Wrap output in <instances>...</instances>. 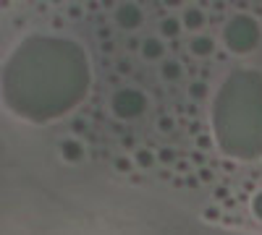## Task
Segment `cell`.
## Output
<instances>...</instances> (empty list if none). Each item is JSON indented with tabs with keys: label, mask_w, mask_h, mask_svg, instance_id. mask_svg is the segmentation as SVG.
I'll list each match as a JSON object with an SVG mask.
<instances>
[{
	"label": "cell",
	"mask_w": 262,
	"mask_h": 235,
	"mask_svg": "<svg viewBox=\"0 0 262 235\" xmlns=\"http://www.w3.org/2000/svg\"><path fill=\"white\" fill-rule=\"evenodd\" d=\"M144 108H147V99L137 89H121L113 97V113L118 118H137L144 113Z\"/></svg>",
	"instance_id": "1"
},
{
	"label": "cell",
	"mask_w": 262,
	"mask_h": 235,
	"mask_svg": "<svg viewBox=\"0 0 262 235\" xmlns=\"http://www.w3.org/2000/svg\"><path fill=\"white\" fill-rule=\"evenodd\" d=\"M247 18H236V21H231V27L226 29V39H228V45L231 42H236V37H238V45H236V53H247V50H252L254 47V39L259 37V32L257 29H252V32H247Z\"/></svg>",
	"instance_id": "2"
},
{
	"label": "cell",
	"mask_w": 262,
	"mask_h": 235,
	"mask_svg": "<svg viewBox=\"0 0 262 235\" xmlns=\"http://www.w3.org/2000/svg\"><path fill=\"white\" fill-rule=\"evenodd\" d=\"M116 21H118V27H123V29H137V27H142V11L137 6L126 3V6H121L116 11Z\"/></svg>",
	"instance_id": "3"
},
{
	"label": "cell",
	"mask_w": 262,
	"mask_h": 235,
	"mask_svg": "<svg viewBox=\"0 0 262 235\" xmlns=\"http://www.w3.org/2000/svg\"><path fill=\"white\" fill-rule=\"evenodd\" d=\"M60 154H63V160H69V162H79V160L84 157V149H81L79 141L66 139V141L60 144Z\"/></svg>",
	"instance_id": "4"
},
{
	"label": "cell",
	"mask_w": 262,
	"mask_h": 235,
	"mask_svg": "<svg viewBox=\"0 0 262 235\" xmlns=\"http://www.w3.org/2000/svg\"><path fill=\"white\" fill-rule=\"evenodd\" d=\"M184 27L186 29H202L205 27V13L200 11V8H186L184 11Z\"/></svg>",
	"instance_id": "5"
},
{
	"label": "cell",
	"mask_w": 262,
	"mask_h": 235,
	"mask_svg": "<svg viewBox=\"0 0 262 235\" xmlns=\"http://www.w3.org/2000/svg\"><path fill=\"white\" fill-rule=\"evenodd\" d=\"M163 53H165V45H163L160 39H144V42H142V55H144L147 60L163 58Z\"/></svg>",
	"instance_id": "6"
},
{
	"label": "cell",
	"mask_w": 262,
	"mask_h": 235,
	"mask_svg": "<svg viewBox=\"0 0 262 235\" xmlns=\"http://www.w3.org/2000/svg\"><path fill=\"white\" fill-rule=\"evenodd\" d=\"M212 50H215V42H212L210 37H196V39L191 42V53H194V55H202V58H205V55H210Z\"/></svg>",
	"instance_id": "7"
},
{
	"label": "cell",
	"mask_w": 262,
	"mask_h": 235,
	"mask_svg": "<svg viewBox=\"0 0 262 235\" xmlns=\"http://www.w3.org/2000/svg\"><path fill=\"white\" fill-rule=\"evenodd\" d=\"M181 73H184V71H181V63H176V60H168L165 66H163V76H165L168 81H170V79H173V81L181 79Z\"/></svg>",
	"instance_id": "8"
},
{
	"label": "cell",
	"mask_w": 262,
	"mask_h": 235,
	"mask_svg": "<svg viewBox=\"0 0 262 235\" xmlns=\"http://www.w3.org/2000/svg\"><path fill=\"white\" fill-rule=\"evenodd\" d=\"M181 32V21L179 18H165L163 21V34L165 37H176Z\"/></svg>",
	"instance_id": "9"
},
{
	"label": "cell",
	"mask_w": 262,
	"mask_h": 235,
	"mask_svg": "<svg viewBox=\"0 0 262 235\" xmlns=\"http://www.w3.org/2000/svg\"><path fill=\"white\" fill-rule=\"evenodd\" d=\"M252 212H254V215L262 220V194H257V196L252 199Z\"/></svg>",
	"instance_id": "10"
},
{
	"label": "cell",
	"mask_w": 262,
	"mask_h": 235,
	"mask_svg": "<svg viewBox=\"0 0 262 235\" xmlns=\"http://www.w3.org/2000/svg\"><path fill=\"white\" fill-rule=\"evenodd\" d=\"M205 92H207V89H205V84H194V87L189 89L191 97H205Z\"/></svg>",
	"instance_id": "11"
},
{
	"label": "cell",
	"mask_w": 262,
	"mask_h": 235,
	"mask_svg": "<svg viewBox=\"0 0 262 235\" xmlns=\"http://www.w3.org/2000/svg\"><path fill=\"white\" fill-rule=\"evenodd\" d=\"M139 162H142V165H149L152 160H149V154H147V152H139Z\"/></svg>",
	"instance_id": "12"
}]
</instances>
